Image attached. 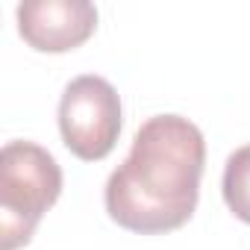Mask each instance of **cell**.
Segmentation results:
<instances>
[{"label":"cell","instance_id":"obj_1","mask_svg":"<svg viewBox=\"0 0 250 250\" xmlns=\"http://www.w3.org/2000/svg\"><path fill=\"white\" fill-rule=\"evenodd\" d=\"M206 165L203 133L183 115L147 118L133 147L106 180L109 218L142 235L180 229L197 209Z\"/></svg>","mask_w":250,"mask_h":250},{"label":"cell","instance_id":"obj_4","mask_svg":"<svg viewBox=\"0 0 250 250\" xmlns=\"http://www.w3.org/2000/svg\"><path fill=\"white\" fill-rule=\"evenodd\" d=\"M21 39L39 53H68L97 30V9L88 0H30L15 9Z\"/></svg>","mask_w":250,"mask_h":250},{"label":"cell","instance_id":"obj_5","mask_svg":"<svg viewBox=\"0 0 250 250\" xmlns=\"http://www.w3.org/2000/svg\"><path fill=\"white\" fill-rule=\"evenodd\" d=\"M221 191H224V200H227L229 212L238 221L250 224V145L229 153V159L224 165Z\"/></svg>","mask_w":250,"mask_h":250},{"label":"cell","instance_id":"obj_2","mask_svg":"<svg viewBox=\"0 0 250 250\" xmlns=\"http://www.w3.org/2000/svg\"><path fill=\"white\" fill-rule=\"evenodd\" d=\"M59 194L62 168L44 147L36 142H6L0 150V250L30 244Z\"/></svg>","mask_w":250,"mask_h":250},{"label":"cell","instance_id":"obj_3","mask_svg":"<svg viewBox=\"0 0 250 250\" xmlns=\"http://www.w3.org/2000/svg\"><path fill=\"white\" fill-rule=\"evenodd\" d=\"M59 133L77 159H106L121 136V97L115 85L97 74L71 80L59 100Z\"/></svg>","mask_w":250,"mask_h":250}]
</instances>
